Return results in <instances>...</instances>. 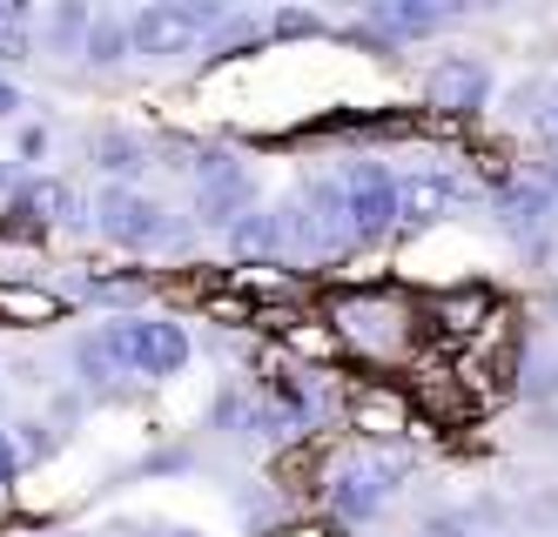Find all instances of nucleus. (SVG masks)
<instances>
[{
  "instance_id": "obj_1",
  "label": "nucleus",
  "mask_w": 558,
  "mask_h": 537,
  "mask_svg": "<svg viewBox=\"0 0 558 537\" xmlns=\"http://www.w3.org/2000/svg\"><path fill=\"white\" fill-rule=\"evenodd\" d=\"M216 21H222L216 0H148V8L129 14V27H135V54H148V61L189 54Z\"/></svg>"
},
{
  "instance_id": "obj_2",
  "label": "nucleus",
  "mask_w": 558,
  "mask_h": 537,
  "mask_svg": "<svg viewBox=\"0 0 558 537\" xmlns=\"http://www.w3.org/2000/svg\"><path fill=\"white\" fill-rule=\"evenodd\" d=\"M95 222L108 242H122V249H155V242H175V222L162 202H148L135 188H101L95 202Z\"/></svg>"
},
{
  "instance_id": "obj_3",
  "label": "nucleus",
  "mask_w": 558,
  "mask_h": 537,
  "mask_svg": "<svg viewBox=\"0 0 558 537\" xmlns=\"http://www.w3.org/2000/svg\"><path fill=\"white\" fill-rule=\"evenodd\" d=\"M114 350H122V363L135 369V377H175V369L189 363V337L175 322H148V316H129V322H108Z\"/></svg>"
},
{
  "instance_id": "obj_4",
  "label": "nucleus",
  "mask_w": 558,
  "mask_h": 537,
  "mask_svg": "<svg viewBox=\"0 0 558 537\" xmlns=\"http://www.w3.org/2000/svg\"><path fill=\"white\" fill-rule=\"evenodd\" d=\"M195 216L203 222H243V216H256V182L235 169L229 155H216V148H203V161H195Z\"/></svg>"
},
{
  "instance_id": "obj_5",
  "label": "nucleus",
  "mask_w": 558,
  "mask_h": 537,
  "mask_svg": "<svg viewBox=\"0 0 558 537\" xmlns=\"http://www.w3.org/2000/svg\"><path fill=\"white\" fill-rule=\"evenodd\" d=\"M424 95H430V108H445V114H477V108L492 101V68L477 61V54H445V61L430 68Z\"/></svg>"
},
{
  "instance_id": "obj_6",
  "label": "nucleus",
  "mask_w": 558,
  "mask_h": 537,
  "mask_svg": "<svg viewBox=\"0 0 558 537\" xmlns=\"http://www.w3.org/2000/svg\"><path fill=\"white\" fill-rule=\"evenodd\" d=\"M337 322H343V337H350V343H364L371 356H397V350L411 343V316L397 309V303H384V296L343 303V309H337Z\"/></svg>"
},
{
  "instance_id": "obj_7",
  "label": "nucleus",
  "mask_w": 558,
  "mask_h": 537,
  "mask_svg": "<svg viewBox=\"0 0 558 537\" xmlns=\"http://www.w3.org/2000/svg\"><path fill=\"white\" fill-rule=\"evenodd\" d=\"M296 235L310 242V249H337L343 235H356L350 229V195L337 182H310L296 195Z\"/></svg>"
},
{
  "instance_id": "obj_8",
  "label": "nucleus",
  "mask_w": 558,
  "mask_h": 537,
  "mask_svg": "<svg viewBox=\"0 0 558 537\" xmlns=\"http://www.w3.org/2000/svg\"><path fill=\"white\" fill-rule=\"evenodd\" d=\"M404 471V457H384V464H350V471H337V484H330V504H337V517L343 524H364V517H377V504H384V490H390V477Z\"/></svg>"
},
{
  "instance_id": "obj_9",
  "label": "nucleus",
  "mask_w": 558,
  "mask_h": 537,
  "mask_svg": "<svg viewBox=\"0 0 558 537\" xmlns=\"http://www.w3.org/2000/svg\"><path fill=\"white\" fill-rule=\"evenodd\" d=\"M343 195H350V229L356 235H377V229L397 222V182L377 169V161H364V169L343 182Z\"/></svg>"
},
{
  "instance_id": "obj_10",
  "label": "nucleus",
  "mask_w": 558,
  "mask_h": 537,
  "mask_svg": "<svg viewBox=\"0 0 558 537\" xmlns=\"http://www.w3.org/2000/svg\"><path fill=\"white\" fill-rule=\"evenodd\" d=\"M551 216H558V202H551L545 182H511V188L498 195V222H505V235H538Z\"/></svg>"
},
{
  "instance_id": "obj_11",
  "label": "nucleus",
  "mask_w": 558,
  "mask_h": 537,
  "mask_svg": "<svg viewBox=\"0 0 558 537\" xmlns=\"http://www.w3.org/2000/svg\"><path fill=\"white\" fill-rule=\"evenodd\" d=\"M458 209V188L445 175H411L397 182V222H445Z\"/></svg>"
},
{
  "instance_id": "obj_12",
  "label": "nucleus",
  "mask_w": 558,
  "mask_h": 537,
  "mask_svg": "<svg viewBox=\"0 0 558 537\" xmlns=\"http://www.w3.org/2000/svg\"><path fill=\"white\" fill-rule=\"evenodd\" d=\"M21 202H27V209L41 216L48 229H74V222L88 216V209H82V195H74L68 182H54V175H41V182H27V188H21Z\"/></svg>"
},
{
  "instance_id": "obj_13",
  "label": "nucleus",
  "mask_w": 558,
  "mask_h": 537,
  "mask_svg": "<svg viewBox=\"0 0 558 537\" xmlns=\"http://www.w3.org/2000/svg\"><path fill=\"white\" fill-rule=\"evenodd\" d=\"M364 21L384 27V34H430V27L451 21V8H430V0H377Z\"/></svg>"
},
{
  "instance_id": "obj_14",
  "label": "nucleus",
  "mask_w": 558,
  "mask_h": 537,
  "mask_svg": "<svg viewBox=\"0 0 558 537\" xmlns=\"http://www.w3.org/2000/svg\"><path fill=\"white\" fill-rule=\"evenodd\" d=\"M350 417L364 424L371 437H397V430H411V403L390 396V390H356L350 396Z\"/></svg>"
},
{
  "instance_id": "obj_15",
  "label": "nucleus",
  "mask_w": 558,
  "mask_h": 537,
  "mask_svg": "<svg viewBox=\"0 0 558 537\" xmlns=\"http://www.w3.org/2000/svg\"><path fill=\"white\" fill-rule=\"evenodd\" d=\"M135 54V27L122 21V14H95V27H88V48H82V61L88 68H122Z\"/></svg>"
},
{
  "instance_id": "obj_16",
  "label": "nucleus",
  "mask_w": 558,
  "mask_h": 537,
  "mask_svg": "<svg viewBox=\"0 0 558 537\" xmlns=\"http://www.w3.org/2000/svg\"><path fill=\"white\" fill-rule=\"evenodd\" d=\"M74 369H82V377L88 383H108V377H122V350H114V337H108V329H101V337H82V343H74Z\"/></svg>"
},
{
  "instance_id": "obj_17",
  "label": "nucleus",
  "mask_w": 558,
  "mask_h": 537,
  "mask_svg": "<svg viewBox=\"0 0 558 537\" xmlns=\"http://www.w3.org/2000/svg\"><path fill=\"white\" fill-rule=\"evenodd\" d=\"M88 155L101 161L108 175H135V169H148V142H135V135H95Z\"/></svg>"
},
{
  "instance_id": "obj_18",
  "label": "nucleus",
  "mask_w": 558,
  "mask_h": 537,
  "mask_svg": "<svg viewBox=\"0 0 558 537\" xmlns=\"http://www.w3.org/2000/svg\"><path fill=\"white\" fill-rule=\"evenodd\" d=\"M477 316H485V296H477V289H458V296H437L430 303V322L437 329H458V337L477 329Z\"/></svg>"
},
{
  "instance_id": "obj_19",
  "label": "nucleus",
  "mask_w": 558,
  "mask_h": 537,
  "mask_svg": "<svg viewBox=\"0 0 558 537\" xmlns=\"http://www.w3.org/2000/svg\"><path fill=\"white\" fill-rule=\"evenodd\" d=\"M283 216H269V209H256V216H243V222H235V249H243V256H263V249H276V242H283Z\"/></svg>"
},
{
  "instance_id": "obj_20",
  "label": "nucleus",
  "mask_w": 558,
  "mask_h": 537,
  "mask_svg": "<svg viewBox=\"0 0 558 537\" xmlns=\"http://www.w3.org/2000/svg\"><path fill=\"white\" fill-rule=\"evenodd\" d=\"M88 27H95V8H54L48 14V40H54V48H68V54L88 48Z\"/></svg>"
},
{
  "instance_id": "obj_21",
  "label": "nucleus",
  "mask_w": 558,
  "mask_h": 537,
  "mask_svg": "<svg viewBox=\"0 0 558 537\" xmlns=\"http://www.w3.org/2000/svg\"><path fill=\"white\" fill-rule=\"evenodd\" d=\"M0 309L21 316V322H54L61 316V303L48 296V289H0Z\"/></svg>"
},
{
  "instance_id": "obj_22",
  "label": "nucleus",
  "mask_w": 558,
  "mask_h": 537,
  "mask_svg": "<svg viewBox=\"0 0 558 537\" xmlns=\"http://www.w3.org/2000/svg\"><path fill=\"white\" fill-rule=\"evenodd\" d=\"M41 229H48V222H41V216H34V209H27V202H14V209H8V216H0V235H8V242H34V235H41Z\"/></svg>"
},
{
  "instance_id": "obj_23",
  "label": "nucleus",
  "mask_w": 558,
  "mask_h": 537,
  "mask_svg": "<svg viewBox=\"0 0 558 537\" xmlns=\"http://www.w3.org/2000/svg\"><path fill=\"white\" fill-rule=\"evenodd\" d=\"M269 27H276V34H290V40H303V34L316 40V34H324V14H303V8H283V14L269 21Z\"/></svg>"
},
{
  "instance_id": "obj_24",
  "label": "nucleus",
  "mask_w": 558,
  "mask_h": 537,
  "mask_svg": "<svg viewBox=\"0 0 558 537\" xmlns=\"http://www.w3.org/2000/svg\"><path fill=\"white\" fill-rule=\"evenodd\" d=\"M14 471H21V443H14L8 430H0V490L14 484Z\"/></svg>"
},
{
  "instance_id": "obj_25",
  "label": "nucleus",
  "mask_w": 558,
  "mask_h": 537,
  "mask_svg": "<svg viewBox=\"0 0 558 537\" xmlns=\"http://www.w3.org/2000/svg\"><path fill=\"white\" fill-rule=\"evenodd\" d=\"M27 437H21V457H48V450H54V437L41 430V424H21Z\"/></svg>"
},
{
  "instance_id": "obj_26",
  "label": "nucleus",
  "mask_w": 558,
  "mask_h": 537,
  "mask_svg": "<svg viewBox=\"0 0 558 537\" xmlns=\"http://www.w3.org/2000/svg\"><path fill=\"white\" fill-rule=\"evenodd\" d=\"M417 537H471V530H464L458 517H424V524H417Z\"/></svg>"
},
{
  "instance_id": "obj_27",
  "label": "nucleus",
  "mask_w": 558,
  "mask_h": 537,
  "mask_svg": "<svg viewBox=\"0 0 558 537\" xmlns=\"http://www.w3.org/2000/svg\"><path fill=\"white\" fill-rule=\"evenodd\" d=\"M95 296H108V303H129V296H142V282H88Z\"/></svg>"
},
{
  "instance_id": "obj_28",
  "label": "nucleus",
  "mask_w": 558,
  "mask_h": 537,
  "mask_svg": "<svg viewBox=\"0 0 558 537\" xmlns=\"http://www.w3.org/2000/svg\"><path fill=\"white\" fill-rule=\"evenodd\" d=\"M21 155L41 161V155H48V129H21Z\"/></svg>"
},
{
  "instance_id": "obj_29",
  "label": "nucleus",
  "mask_w": 558,
  "mask_h": 537,
  "mask_svg": "<svg viewBox=\"0 0 558 537\" xmlns=\"http://www.w3.org/2000/svg\"><path fill=\"white\" fill-rule=\"evenodd\" d=\"M27 101H21V88H14V81L8 74H0V121H8V114H21Z\"/></svg>"
},
{
  "instance_id": "obj_30",
  "label": "nucleus",
  "mask_w": 558,
  "mask_h": 537,
  "mask_svg": "<svg viewBox=\"0 0 558 537\" xmlns=\"http://www.w3.org/2000/svg\"><path fill=\"white\" fill-rule=\"evenodd\" d=\"M545 188H551V202H558V161H551V175H545Z\"/></svg>"
},
{
  "instance_id": "obj_31",
  "label": "nucleus",
  "mask_w": 558,
  "mask_h": 537,
  "mask_svg": "<svg viewBox=\"0 0 558 537\" xmlns=\"http://www.w3.org/2000/svg\"><path fill=\"white\" fill-rule=\"evenodd\" d=\"M545 121H551V142H558V108H551V114H545Z\"/></svg>"
},
{
  "instance_id": "obj_32",
  "label": "nucleus",
  "mask_w": 558,
  "mask_h": 537,
  "mask_svg": "<svg viewBox=\"0 0 558 537\" xmlns=\"http://www.w3.org/2000/svg\"><path fill=\"white\" fill-rule=\"evenodd\" d=\"M169 537H195V530H169Z\"/></svg>"
},
{
  "instance_id": "obj_33",
  "label": "nucleus",
  "mask_w": 558,
  "mask_h": 537,
  "mask_svg": "<svg viewBox=\"0 0 558 537\" xmlns=\"http://www.w3.org/2000/svg\"><path fill=\"white\" fill-rule=\"evenodd\" d=\"M0 188H8V169H0Z\"/></svg>"
}]
</instances>
